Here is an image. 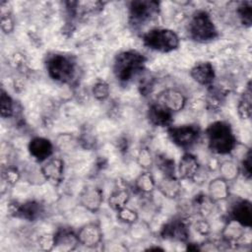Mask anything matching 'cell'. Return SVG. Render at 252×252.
Wrapping results in <instances>:
<instances>
[{
    "instance_id": "2",
    "label": "cell",
    "mask_w": 252,
    "mask_h": 252,
    "mask_svg": "<svg viewBox=\"0 0 252 252\" xmlns=\"http://www.w3.org/2000/svg\"><path fill=\"white\" fill-rule=\"evenodd\" d=\"M146 57L136 50L122 51L113 62V73L117 81L127 84L141 73L145 67Z\"/></svg>"
},
{
    "instance_id": "30",
    "label": "cell",
    "mask_w": 252,
    "mask_h": 252,
    "mask_svg": "<svg viewBox=\"0 0 252 252\" xmlns=\"http://www.w3.org/2000/svg\"><path fill=\"white\" fill-rule=\"evenodd\" d=\"M158 166L163 175H175L174 161L167 158H160L158 161Z\"/></svg>"
},
{
    "instance_id": "15",
    "label": "cell",
    "mask_w": 252,
    "mask_h": 252,
    "mask_svg": "<svg viewBox=\"0 0 252 252\" xmlns=\"http://www.w3.org/2000/svg\"><path fill=\"white\" fill-rule=\"evenodd\" d=\"M230 220H233L243 225L244 227H250L252 220L251 203L248 200H237L230 208Z\"/></svg>"
},
{
    "instance_id": "26",
    "label": "cell",
    "mask_w": 252,
    "mask_h": 252,
    "mask_svg": "<svg viewBox=\"0 0 252 252\" xmlns=\"http://www.w3.org/2000/svg\"><path fill=\"white\" fill-rule=\"evenodd\" d=\"M236 14L242 25L250 27L252 23V3L250 1L241 2L237 6Z\"/></svg>"
},
{
    "instance_id": "12",
    "label": "cell",
    "mask_w": 252,
    "mask_h": 252,
    "mask_svg": "<svg viewBox=\"0 0 252 252\" xmlns=\"http://www.w3.org/2000/svg\"><path fill=\"white\" fill-rule=\"evenodd\" d=\"M30 155L38 162H43L53 154L54 146L46 138L43 137H33L31 139L28 146Z\"/></svg>"
},
{
    "instance_id": "10",
    "label": "cell",
    "mask_w": 252,
    "mask_h": 252,
    "mask_svg": "<svg viewBox=\"0 0 252 252\" xmlns=\"http://www.w3.org/2000/svg\"><path fill=\"white\" fill-rule=\"evenodd\" d=\"M42 177L53 185H58L63 179L64 162L59 158H49L40 167Z\"/></svg>"
},
{
    "instance_id": "32",
    "label": "cell",
    "mask_w": 252,
    "mask_h": 252,
    "mask_svg": "<svg viewBox=\"0 0 252 252\" xmlns=\"http://www.w3.org/2000/svg\"><path fill=\"white\" fill-rule=\"evenodd\" d=\"M220 170L221 173L223 174V179H225L227 181V179H230L232 177H234L235 173L237 174V167H235V164L231 161H226L223 162L220 166Z\"/></svg>"
},
{
    "instance_id": "14",
    "label": "cell",
    "mask_w": 252,
    "mask_h": 252,
    "mask_svg": "<svg viewBox=\"0 0 252 252\" xmlns=\"http://www.w3.org/2000/svg\"><path fill=\"white\" fill-rule=\"evenodd\" d=\"M80 244L87 247L97 246L102 239V232L97 223L90 222L83 225L77 232Z\"/></svg>"
},
{
    "instance_id": "19",
    "label": "cell",
    "mask_w": 252,
    "mask_h": 252,
    "mask_svg": "<svg viewBox=\"0 0 252 252\" xmlns=\"http://www.w3.org/2000/svg\"><path fill=\"white\" fill-rule=\"evenodd\" d=\"M103 201V194L99 188L88 187L80 196V203L83 207L91 212H95L99 209Z\"/></svg>"
},
{
    "instance_id": "24",
    "label": "cell",
    "mask_w": 252,
    "mask_h": 252,
    "mask_svg": "<svg viewBox=\"0 0 252 252\" xmlns=\"http://www.w3.org/2000/svg\"><path fill=\"white\" fill-rule=\"evenodd\" d=\"M238 115L242 119H249L251 117L252 105H251V87L250 82L247 85L246 90L244 91L242 96L240 97L237 104Z\"/></svg>"
},
{
    "instance_id": "11",
    "label": "cell",
    "mask_w": 252,
    "mask_h": 252,
    "mask_svg": "<svg viewBox=\"0 0 252 252\" xmlns=\"http://www.w3.org/2000/svg\"><path fill=\"white\" fill-rule=\"evenodd\" d=\"M160 234L164 239L185 242L189 236L188 224L182 219H175L164 224Z\"/></svg>"
},
{
    "instance_id": "16",
    "label": "cell",
    "mask_w": 252,
    "mask_h": 252,
    "mask_svg": "<svg viewBox=\"0 0 252 252\" xmlns=\"http://www.w3.org/2000/svg\"><path fill=\"white\" fill-rule=\"evenodd\" d=\"M190 76L193 78L195 82L203 86H212L216 73L212 63L210 62H199L195 64L190 70Z\"/></svg>"
},
{
    "instance_id": "34",
    "label": "cell",
    "mask_w": 252,
    "mask_h": 252,
    "mask_svg": "<svg viewBox=\"0 0 252 252\" xmlns=\"http://www.w3.org/2000/svg\"><path fill=\"white\" fill-rule=\"evenodd\" d=\"M38 245L43 250L54 249V235L53 234H42L38 237Z\"/></svg>"
},
{
    "instance_id": "5",
    "label": "cell",
    "mask_w": 252,
    "mask_h": 252,
    "mask_svg": "<svg viewBox=\"0 0 252 252\" xmlns=\"http://www.w3.org/2000/svg\"><path fill=\"white\" fill-rule=\"evenodd\" d=\"M143 43L148 48L158 52H170L179 46V37L169 29L156 28L143 35Z\"/></svg>"
},
{
    "instance_id": "13",
    "label": "cell",
    "mask_w": 252,
    "mask_h": 252,
    "mask_svg": "<svg viewBox=\"0 0 252 252\" xmlns=\"http://www.w3.org/2000/svg\"><path fill=\"white\" fill-rule=\"evenodd\" d=\"M147 116L150 123L154 126L169 127L172 122L173 112L155 101L149 106Z\"/></svg>"
},
{
    "instance_id": "1",
    "label": "cell",
    "mask_w": 252,
    "mask_h": 252,
    "mask_svg": "<svg viewBox=\"0 0 252 252\" xmlns=\"http://www.w3.org/2000/svg\"><path fill=\"white\" fill-rule=\"evenodd\" d=\"M209 149L218 155H227L236 147V137L231 126L224 121H215L206 129Z\"/></svg>"
},
{
    "instance_id": "3",
    "label": "cell",
    "mask_w": 252,
    "mask_h": 252,
    "mask_svg": "<svg viewBox=\"0 0 252 252\" xmlns=\"http://www.w3.org/2000/svg\"><path fill=\"white\" fill-rule=\"evenodd\" d=\"M48 76L55 82L70 84L77 74V63L71 55L53 53L45 61Z\"/></svg>"
},
{
    "instance_id": "21",
    "label": "cell",
    "mask_w": 252,
    "mask_h": 252,
    "mask_svg": "<svg viewBox=\"0 0 252 252\" xmlns=\"http://www.w3.org/2000/svg\"><path fill=\"white\" fill-rule=\"evenodd\" d=\"M158 188L167 198H175L180 192L181 185L176 175H164Z\"/></svg>"
},
{
    "instance_id": "25",
    "label": "cell",
    "mask_w": 252,
    "mask_h": 252,
    "mask_svg": "<svg viewBox=\"0 0 252 252\" xmlns=\"http://www.w3.org/2000/svg\"><path fill=\"white\" fill-rule=\"evenodd\" d=\"M0 113L3 118L11 117L14 114V101L3 88L0 94Z\"/></svg>"
},
{
    "instance_id": "23",
    "label": "cell",
    "mask_w": 252,
    "mask_h": 252,
    "mask_svg": "<svg viewBox=\"0 0 252 252\" xmlns=\"http://www.w3.org/2000/svg\"><path fill=\"white\" fill-rule=\"evenodd\" d=\"M156 180L150 172L141 173L135 180V188L141 194H150L156 188Z\"/></svg>"
},
{
    "instance_id": "20",
    "label": "cell",
    "mask_w": 252,
    "mask_h": 252,
    "mask_svg": "<svg viewBox=\"0 0 252 252\" xmlns=\"http://www.w3.org/2000/svg\"><path fill=\"white\" fill-rule=\"evenodd\" d=\"M208 197L213 202H218L221 200H225L228 197V184L225 179L222 177L216 178L212 180L208 187Z\"/></svg>"
},
{
    "instance_id": "17",
    "label": "cell",
    "mask_w": 252,
    "mask_h": 252,
    "mask_svg": "<svg viewBox=\"0 0 252 252\" xmlns=\"http://www.w3.org/2000/svg\"><path fill=\"white\" fill-rule=\"evenodd\" d=\"M178 176L184 180H193L199 172V162L192 154H184L177 165Z\"/></svg>"
},
{
    "instance_id": "4",
    "label": "cell",
    "mask_w": 252,
    "mask_h": 252,
    "mask_svg": "<svg viewBox=\"0 0 252 252\" xmlns=\"http://www.w3.org/2000/svg\"><path fill=\"white\" fill-rule=\"evenodd\" d=\"M189 36L198 42H207L218 36V30L210 16L205 10L194 12L187 26Z\"/></svg>"
},
{
    "instance_id": "35",
    "label": "cell",
    "mask_w": 252,
    "mask_h": 252,
    "mask_svg": "<svg viewBox=\"0 0 252 252\" xmlns=\"http://www.w3.org/2000/svg\"><path fill=\"white\" fill-rule=\"evenodd\" d=\"M195 227H196V230L201 234H207L210 230V226H209L208 222L205 220H196Z\"/></svg>"
},
{
    "instance_id": "28",
    "label": "cell",
    "mask_w": 252,
    "mask_h": 252,
    "mask_svg": "<svg viewBox=\"0 0 252 252\" xmlns=\"http://www.w3.org/2000/svg\"><path fill=\"white\" fill-rule=\"evenodd\" d=\"M21 177L20 171L13 166L6 167L2 172V178L8 185H15Z\"/></svg>"
},
{
    "instance_id": "9",
    "label": "cell",
    "mask_w": 252,
    "mask_h": 252,
    "mask_svg": "<svg viewBox=\"0 0 252 252\" xmlns=\"http://www.w3.org/2000/svg\"><path fill=\"white\" fill-rule=\"evenodd\" d=\"M156 102L163 105L174 113L184 108L186 97L183 93L176 89H166L158 94Z\"/></svg>"
},
{
    "instance_id": "33",
    "label": "cell",
    "mask_w": 252,
    "mask_h": 252,
    "mask_svg": "<svg viewBox=\"0 0 252 252\" xmlns=\"http://www.w3.org/2000/svg\"><path fill=\"white\" fill-rule=\"evenodd\" d=\"M251 158H252L251 150L249 149L240 165V170L244 175V177H246L247 179H250L251 177Z\"/></svg>"
},
{
    "instance_id": "6",
    "label": "cell",
    "mask_w": 252,
    "mask_h": 252,
    "mask_svg": "<svg viewBox=\"0 0 252 252\" xmlns=\"http://www.w3.org/2000/svg\"><path fill=\"white\" fill-rule=\"evenodd\" d=\"M129 20L134 26H140L153 20L159 12V3L152 0H135L129 3Z\"/></svg>"
},
{
    "instance_id": "22",
    "label": "cell",
    "mask_w": 252,
    "mask_h": 252,
    "mask_svg": "<svg viewBox=\"0 0 252 252\" xmlns=\"http://www.w3.org/2000/svg\"><path fill=\"white\" fill-rule=\"evenodd\" d=\"M129 199V191L124 186H119L108 197V205L113 210L119 211L120 209L126 207V204L128 203Z\"/></svg>"
},
{
    "instance_id": "8",
    "label": "cell",
    "mask_w": 252,
    "mask_h": 252,
    "mask_svg": "<svg viewBox=\"0 0 252 252\" xmlns=\"http://www.w3.org/2000/svg\"><path fill=\"white\" fill-rule=\"evenodd\" d=\"M8 212L12 217L33 221L41 217L44 209L36 201H27L24 203L12 202L8 205Z\"/></svg>"
},
{
    "instance_id": "27",
    "label": "cell",
    "mask_w": 252,
    "mask_h": 252,
    "mask_svg": "<svg viewBox=\"0 0 252 252\" xmlns=\"http://www.w3.org/2000/svg\"><path fill=\"white\" fill-rule=\"evenodd\" d=\"M109 86L104 81H98L93 87V94L99 101L105 100L109 95Z\"/></svg>"
},
{
    "instance_id": "18",
    "label": "cell",
    "mask_w": 252,
    "mask_h": 252,
    "mask_svg": "<svg viewBox=\"0 0 252 252\" xmlns=\"http://www.w3.org/2000/svg\"><path fill=\"white\" fill-rule=\"evenodd\" d=\"M54 249L70 251L76 248L79 242L78 235L71 228H59L54 234Z\"/></svg>"
},
{
    "instance_id": "7",
    "label": "cell",
    "mask_w": 252,
    "mask_h": 252,
    "mask_svg": "<svg viewBox=\"0 0 252 252\" xmlns=\"http://www.w3.org/2000/svg\"><path fill=\"white\" fill-rule=\"evenodd\" d=\"M167 134L174 145L182 149H189L198 142L201 131L196 125L188 124L168 127Z\"/></svg>"
},
{
    "instance_id": "31",
    "label": "cell",
    "mask_w": 252,
    "mask_h": 252,
    "mask_svg": "<svg viewBox=\"0 0 252 252\" xmlns=\"http://www.w3.org/2000/svg\"><path fill=\"white\" fill-rule=\"evenodd\" d=\"M137 159H138V163L140 164V166H142L144 168L151 167V165L153 164V161H154L153 158L151 156V153L149 152L148 149H141L138 154Z\"/></svg>"
},
{
    "instance_id": "29",
    "label": "cell",
    "mask_w": 252,
    "mask_h": 252,
    "mask_svg": "<svg viewBox=\"0 0 252 252\" xmlns=\"http://www.w3.org/2000/svg\"><path fill=\"white\" fill-rule=\"evenodd\" d=\"M117 218L123 221V222H126V223H133L137 220L138 219V215L137 213L130 209V208H127V207H124L122 209H120L119 211H117Z\"/></svg>"
}]
</instances>
